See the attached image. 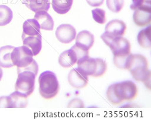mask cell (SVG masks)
<instances>
[{"label": "cell", "mask_w": 151, "mask_h": 120, "mask_svg": "<svg viewBox=\"0 0 151 120\" xmlns=\"http://www.w3.org/2000/svg\"><path fill=\"white\" fill-rule=\"evenodd\" d=\"M18 78H17L15 89L30 96L35 90V79L38 72V65L34 60L33 62L27 67L18 68Z\"/></svg>", "instance_id": "1"}, {"label": "cell", "mask_w": 151, "mask_h": 120, "mask_svg": "<svg viewBox=\"0 0 151 120\" xmlns=\"http://www.w3.org/2000/svg\"><path fill=\"white\" fill-rule=\"evenodd\" d=\"M148 61L140 54H132L129 61L128 70L136 81L142 82L150 89V72L148 68Z\"/></svg>", "instance_id": "2"}, {"label": "cell", "mask_w": 151, "mask_h": 120, "mask_svg": "<svg viewBox=\"0 0 151 120\" xmlns=\"http://www.w3.org/2000/svg\"><path fill=\"white\" fill-rule=\"evenodd\" d=\"M39 92L45 99L54 98L59 91V83L54 72L45 71L38 78Z\"/></svg>", "instance_id": "3"}, {"label": "cell", "mask_w": 151, "mask_h": 120, "mask_svg": "<svg viewBox=\"0 0 151 120\" xmlns=\"http://www.w3.org/2000/svg\"><path fill=\"white\" fill-rule=\"evenodd\" d=\"M77 68L87 76L100 77L106 72L107 63L101 58L89 57L85 62L78 64Z\"/></svg>", "instance_id": "4"}, {"label": "cell", "mask_w": 151, "mask_h": 120, "mask_svg": "<svg viewBox=\"0 0 151 120\" xmlns=\"http://www.w3.org/2000/svg\"><path fill=\"white\" fill-rule=\"evenodd\" d=\"M126 24L120 20H113L106 24L105 33L102 34L101 38L106 45L109 46L113 39L123 36L126 30Z\"/></svg>", "instance_id": "5"}, {"label": "cell", "mask_w": 151, "mask_h": 120, "mask_svg": "<svg viewBox=\"0 0 151 120\" xmlns=\"http://www.w3.org/2000/svg\"><path fill=\"white\" fill-rule=\"evenodd\" d=\"M33 56L30 49L23 45L14 48L11 58L14 65L17 66V68H23L30 65L33 62Z\"/></svg>", "instance_id": "6"}, {"label": "cell", "mask_w": 151, "mask_h": 120, "mask_svg": "<svg viewBox=\"0 0 151 120\" xmlns=\"http://www.w3.org/2000/svg\"><path fill=\"white\" fill-rule=\"evenodd\" d=\"M119 95L123 101H132L138 95L136 85L132 81H124L117 83Z\"/></svg>", "instance_id": "7"}, {"label": "cell", "mask_w": 151, "mask_h": 120, "mask_svg": "<svg viewBox=\"0 0 151 120\" xmlns=\"http://www.w3.org/2000/svg\"><path fill=\"white\" fill-rule=\"evenodd\" d=\"M108 47L115 57L129 55L130 53V43L128 39L124 38L123 36L113 39Z\"/></svg>", "instance_id": "8"}, {"label": "cell", "mask_w": 151, "mask_h": 120, "mask_svg": "<svg viewBox=\"0 0 151 120\" xmlns=\"http://www.w3.org/2000/svg\"><path fill=\"white\" fill-rule=\"evenodd\" d=\"M56 37L60 43L67 44L71 43L76 38V29L69 24H63L58 26L55 33Z\"/></svg>", "instance_id": "9"}, {"label": "cell", "mask_w": 151, "mask_h": 120, "mask_svg": "<svg viewBox=\"0 0 151 120\" xmlns=\"http://www.w3.org/2000/svg\"><path fill=\"white\" fill-rule=\"evenodd\" d=\"M151 4L137 8L133 14V20L136 25L144 27L151 23Z\"/></svg>", "instance_id": "10"}, {"label": "cell", "mask_w": 151, "mask_h": 120, "mask_svg": "<svg viewBox=\"0 0 151 120\" xmlns=\"http://www.w3.org/2000/svg\"><path fill=\"white\" fill-rule=\"evenodd\" d=\"M88 80V76L84 74L78 68L72 69L68 76V81L70 85L77 89H81L86 87Z\"/></svg>", "instance_id": "11"}, {"label": "cell", "mask_w": 151, "mask_h": 120, "mask_svg": "<svg viewBox=\"0 0 151 120\" xmlns=\"http://www.w3.org/2000/svg\"><path fill=\"white\" fill-rule=\"evenodd\" d=\"M94 35L88 31H82L78 33L76 38V45L85 50L89 51L94 44Z\"/></svg>", "instance_id": "12"}, {"label": "cell", "mask_w": 151, "mask_h": 120, "mask_svg": "<svg viewBox=\"0 0 151 120\" xmlns=\"http://www.w3.org/2000/svg\"><path fill=\"white\" fill-rule=\"evenodd\" d=\"M23 45L30 49L34 56L37 55L42 49V35L22 37Z\"/></svg>", "instance_id": "13"}, {"label": "cell", "mask_w": 151, "mask_h": 120, "mask_svg": "<svg viewBox=\"0 0 151 120\" xmlns=\"http://www.w3.org/2000/svg\"><path fill=\"white\" fill-rule=\"evenodd\" d=\"M35 19L40 24V29L45 31H52L54 28V20L47 12L41 11L36 12Z\"/></svg>", "instance_id": "14"}, {"label": "cell", "mask_w": 151, "mask_h": 120, "mask_svg": "<svg viewBox=\"0 0 151 120\" xmlns=\"http://www.w3.org/2000/svg\"><path fill=\"white\" fill-rule=\"evenodd\" d=\"M40 24L36 20L28 19L23 24V33L22 38L28 36H36L40 35Z\"/></svg>", "instance_id": "15"}, {"label": "cell", "mask_w": 151, "mask_h": 120, "mask_svg": "<svg viewBox=\"0 0 151 120\" xmlns=\"http://www.w3.org/2000/svg\"><path fill=\"white\" fill-rule=\"evenodd\" d=\"M14 48V47L10 45L0 47V67L9 68L14 66L11 58L12 53Z\"/></svg>", "instance_id": "16"}, {"label": "cell", "mask_w": 151, "mask_h": 120, "mask_svg": "<svg viewBox=\"0 0 151 120\" xmlns=\"http://www.w3.org/2000/svg\"><path fill=\"white\" fill-rule=\"evenodd\" d=\"M22 4L35 12H47L50 6V0H23Z\"/></svg>", "instance_id": "17"}, {"label": "cell", "mask_w": 151, "mask_h": 120, "mask_svg": "<svg viewBox=\"0 0 151 120\" xmlns=\"http://www.w3.org/2000/svg\"><path fill=\"white\" fill-rule=\"evenodd\" d=\"M77 56L75 51L70 49L63 51L58 57V63L63 68H68L77 63Z\"/></svg>", "instance_id": "18"}, {"label": "cell", "mask_w": 151, "mask_h": 120, "mask_svg": "<svg viewBox=\"0 0 151 120\" xmlns=\"http://www.w3.org/2000/svg\"><path fill=\"white\" fill-rule=\"evenodd\" d=\"M11 108H25L28 105V95L19 91L14 92L9 95Z\"/></svg>", "instance_id": "19"}, {"label": "cell", "mask_w": 151, "mask_h": 120, "mask_svg": "<svg viewBox=\"0 0 151 120\" xmlns=\"http://www.w3.org/2000/svg\"><path fill=\"white\" fill-rule=\"evenodd\" d=\"M73 3V0H52V8L59 14H67L70 11Z\"/></svg>", "instance_id": "20"}, {"label": "cell", "mask_w": 151, "mask_h": 120, "mask_svg": "<svg viewBox=\"0 0 151 120\" xmlns=\"http://www.w3.org/2000/svg\"><path fill=\"white\" fill-rule=\"evenodd\" d=\"M150 31L151 27L150 26H148V27L140 31L137 36V41L138 44L142 48L146 49H149L151 47Z\"/></svg>", "instance_id": "21"}, {"label": "cell", "mask_w": 151, "mask_h": 120, "mask_svg": "<svg viewBox=\"0 0 151 120\" xmlns=\"http://www.w3.org/2000/svg\"><path fill=\"white\" fill-rule=\"evenodd\" d=\"M13 19V12L6 5H0V26H6Z\"/></svg>", "instance_id": "22"}, {"label": "cell", "mask_w": 151, "mask_h": 120, "mask_svg": "<svg viewBox=\"0 0 151 120\" xmlns=\"http://www.w3.org/2000/svg\"><path fill=\"white\" fill-rule=\"evenodd\" d=\"M106 96L108 101L114 105L120 104L124 101L119 95L118 88H117V83L109 86L107 90Z\"/></svg>", "instance_id": "23"}, {"label": "cell", "mask_w": 151, "mask_h": 120, "mask_svg": "<svg viewBox=\"0 0 151 120\" xmlns=\"http://www.w3.org/2000/svg\"><path fill=\"white\" fill-rule=\"evenodd\" d=\"M132 53H130L129 55H122V56H114V63L117 68H120L122 70H128L129 61Z\"/></svg>", "instance_id": "24"}, {"label": "cell", "mask_w": 151, "mask_h": 120, "mask_svg": "<svg viewBox=\"0 0 151 120\" xmlns=\"http://www.w3.org/2000/svg\"><path fill=\"white\" fill-rule=\"evenodd\" d=\"M71 49L75 51V54H76L77 59V65L85 62V60H87V59L89 57V51L85 50L77 46L76 45L73 46Z\"/></svg>", "instance_id": "25"}, {"label": "cell", "mask_w": 151, "mask_h": 120, "mask_svg": "<svg viewBox=\"0 0 151 120\" xmlns=\"http://www.w3.org/2000/svg\"><path fill=\"white\" fill-rule=\"evenodd\" d=\"M106 5L109 10L118 13L124 8V0H106Z\"/></svg>", "instance_id": "26"}, {"label": "cell", "mask_w": 151, "mask_h": 120, "mask_svg": "<svg viewBox=\"0 0 151 120\" xmlns=\"http://www.w3.org/2000/svg\"><path fill=\"white\" fill-rule=\"evenodd\" d=\"M94 20L97 23L103 24L106 21V11L100 8H96L91 11Z\"/></svg>", "instance_id": "27"}, {"label": "cell", "mask_w": 151, "mask_h": 120, "mask_svg": "<svg viewBox=\"0 0 151 120\" xmlns=\"http://www.w3.org/2000/svg\"><path fill=\"white\" fill-rule=\"evenodd\" d=\"M68 108H84L85 105L83 101L80 99H73L71 100L67 105Z\"/></svg>", "instance_id": "28"}, {"label": "cell", "mask_w": 151, "mask_h": 120, "mask_svg": "<svg viewBox=\"0 0 151 120\" xmlns=\"http://www.w3.org/2000/svg\"><path fill=\"white\" fill-rule=\"evenodd\" d=\"M149 4H151L150 0H132V4L130 6V9L132 10H135L140 7Z\"/></svg>", "instance_id": "29"}, {"label": "cell", "mask_w": 151, "mask_h": 120, "mask_svg": "<svg viewBox=\"0 0 151 120\" xmlns=\"http://www.w3.org/2000/svg\"><path fill=\"white\" fill-rule=\"evenodd\" d=\"M0 108H11V103L9 96L0 97Z\"/></svg>", "instance_id": "30"}, {"label": "cell", "mask_w": 151, "mask_h": 120, "mask_svg": "<svg viewBox=\"0 0 151 120\" xmlns=\"http://www.w3.org/2000/svg\"><path fill=\"white\" fill-rule=\"evenodd\" d=\"M86 1L89 6L92 7H97L103 4L104 0H86Z\"/></svg>", "instance_id": "31"}, {"label": "cell", "mask_w": 151, "mask_h": 120, "mask_svg": "<svg viewBox=\"0 0 151 120\" xmlns=\"http://www.w3.org/2000/svg\"><path fill=\"white\" fill-rule=\"evenodd\" d=\"M2 76H3V70H2L1 68L0 67V81H1Z\"/></svg>", "instance_id": "32"}]
</instances>
